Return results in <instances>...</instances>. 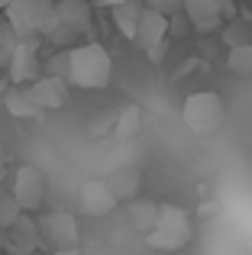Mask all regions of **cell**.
<instances>
[{"label": "cell", "instance_id": "cell-24", "mask_svg": "<svg viewBox=\"0 0 252 255\" xmlns=\"http://www.w3.org/2000/svg\"><path fill=\"white\" fill-rule=\"evenodd\" d=\"M188 32H191V23L184 16V10L168 13V36H188Z\"/></svg>", "mask_w": 252, "mask_h": 255}, {"label": "cell", "instance_id": "cell-5", "mask_svg": "<svg viewBox=\"0 0 252 255\" xmlns=\"http://www.w3.org/2000/svg\"><path fill=\"white\" fill-rule=\"evenodd\" d=\"M39 226V243L49 246L55 252H75L78 249V220L65 210H52L42 220H36Z\"/></svg>", "mask_w": 252, "mask_h": 255}, {"label": "cell", "instance_id": "cell-25", "mask_svg": "<svg viewBox=\"0 0 252 255\" xmlns=\"http://www.w3.org/2000/svg\"><path fill=\"white\" fill-rule=\"evenodd\" d=\"M65 71H68V49H62L58 55H52L49 62H45V75H58V78H65Z\"/></svg>", "mask_w": 252, "mask_h": 255}, {"label": "cell", "instance_id": "cell-10", "mask_svg": "<svg viewBox=\"0 0 252 255\" xmlns=\"http://www.w3.org/2000/svg\"><path fill=\"white\" fill-rule=\"evenodd\" d=\"M223 0H184L181 10L191 23V32L197 36H210V32H220L223 26V13H220Z\"/></svg>", "mask_w": 252, "mask_h": 255}, {"label": "cell", "instance_id": "cell-4", "mask_svg": "<svg viewBox=\"0 0 252 255\" xmlns=\"http://www.w3.org/2000/svg\"><path fill=\"white\" fill-rule=\"evenodd\" d=\"M84 32H91V0H58L55 3V29L45 39L68 49Z\"/></svg>", "mask_w": 252, "mask_h": 255}, {"label": "cell", "instance_id": "cell-7", "mask_svg": "<svg viewBox=\"0 0 252 255\" xmlns=\"http://www.w3.org/2000/svg\"><path fill=\"white\" fill-rule=\"evenodd\" d=\"M13 197H16V204L23 207L26 213L39 210V207L45 204V194H49V184H45V174L39 168H32V165H19L16 171H13Z\"/></svg>", "mask_w": 252, "mask_h": 255}, {"label": "cell", "instance_id": "cell-2", "mask_svg": "<svg viewBox=\"0 0 252 255\" xmlns=\"http://www.w3.org/2000/svg\"><path fill=\"white\" fill-rule=\"evenodd\" d=\"M181 120L194 136H214L227 123V100L217 91H194L184 97Z\"/></svg>", "mask_w": 252, "mask_h": 255}, {"label": "cell", "instance_id": "cell-14", "mask_svg": "<svg viewBox=\"0 0 252 255\" xmlns=\"http://www.w3.org/2000/svg\"><path fill=\"white\" fill-rule=\"evenodd\" d=\"M126 217H129V226L139 233V236H145L149 230H155V220H158V204L155 200H145V197H132L129 200V210H126Z\"/></svg>", "mask_w": 252, "mask_h": 255}, {"label": "cell", "instance_id": "cell-18", "mask_svg": "<svg viewBox=\"0 0 252 255\" xmlns=\"http://www.w3.org/2000/svg\"><path fill=\"white\" fill-rule=\"evenodd\" d=\"M139 126H142V110H139L136 104H129V107H123V110H117V117H114V136L120 139V142H126V139H132L139 132Z\"/></svg>", "mask_w": 252, "mask_h": 255}, {"label": "cell", "instance_id": "cell-26", "mask_svg": "<svg viewBox=\"0 0 252 255\" xmlns=\"http://www.w3.org/2000/svg\"><path fill=\"white\" fill-rule=\"evenodd\" d=\"M184 0H145V6H152V10H162V13H175L181 10Z\"/></svg>", "mask_w": 252, "mask_h": 255}, {"label": "cell", "instance_id": "cell-13", "mask_svg": "<svg viewBox=\"0 0 252 255\" xmlns=\"http://www.w3.org/2000/svg\"><path fill=\"white\" fill-rule=\"evenodd\" d=\"M155 230H165V233H175L181 239H191V217L188 210L175 204H158V220H155Z\"/></svg>", "mask_w": 252, "mask_h": 255}, {"label": "cell", "instance_id": "cell-3", "mask_svg": "<svg viewBox=\"0 0 252 255\" xmlns=\"http://www.w3.org/2000/svg\"><path fill=\"white\" fill-rule=\"evenodd\" d=\"M6 26L16 36H39L45 39L55 29V3L52 0H10L3 6Z\"/></svg>", "mask_w": 252, "mask_h": 255}, {"label": "cell", "instance_id": "cell-22", "mask_svg": "<svg viewBox=\"0 0 252 255\" xmlns=\"http://www.w3.org/2000/svg\"><path fill=\"white\" fill-rule=\"evenodd\" d=\"M19 213H23V207L16 204V197L0 191V230H6V226H10L13 220L19 217Z\"/></svg>", "mask_w": 252, "mask_h": 255}, {"label": "cell", "instance_id": "cell-6", "mask_svg": "<svg viewBox=\"0 0 252 255\" xmlns=\"http://www.w3.org/2000/svg\"><path fill=\"white\" fill-rule=\"evenodd\" d=\"M165 39H168V13L145 6L142 16H139V23H136V36H132V42H139V49H142L152 62H162Z\"/></svg>", "mask_w": 252, "mask_h": 255}, {"label": "cell", "instance_id": "cell-28", "mask_svg": "<svg viewBox=\"0 0 252 255\" xmlns=\"http://www.w3.org/2000/svg\"><path fill=\"white\" fill-rule=\"evenodd\" d=\"M94 3H97V6H117L120 0H94Z\"/></svg>", "mask_w": 252, "mask_h": 255}, {"label": "cell", "instance_id": "cell-29", "mask_svg": "<svg viewBox=\"0 0 252 255\" xmlns=\"http://www.w3.org/2000/svg\"><path fill=\"white\" fill-rule=\"evenodd\" d=\"M3 162H6V152H3V145H0V168H3Z\"/></svg>", "mask_w": 252, "mask_h": 255}, {"label": "cell", "instance_id": "cell-15", "mask_svg": "<svg viewBox=\"0 0 252 255\" xmlns=\"http://www.w3.org/2000/svg\"><path fill=\"white\" fill-rule=\"evenodd\" d=\"M104 181H107V187L114 191L117 200L139 197V187H142V174H139L136 168H120V171L110 174V178H104Z\"/></svg>", "mask_w": 252, "mask_h": 255}, {"label": "cell", "instance_id": "cell-8", "mask_svg": "<svg viewBox=\"0 0 252 255\" xmlns=\"http://www.w3.org/2000/svg\"><path fill=\"white\" fill-rule=\"evenodd\" d=\"M13 84H29L32 78H39V36H19L13 45L10 58H6Z\"/></svg>", "mask_w": 252, "mask_h": 255}, {"label": "cell", "instance_id": "cell-11", "mask_svg": "<svg viewBox=\"0 0 252 255\" xmlns=\"http://www.w3.org/2000/svg\"><path fill=\"white\" fill-rule=\"evenodd\" d=\"M117 204H120V200L114 197V191L107 187V181H101V178L84 181L81 191H78V207H81L84 217H107Z\"/></svg>", "mask_w": 252, "mask_h": 255}, {"label": "cell", "instance_id": "cell-27", "mask_svg": "<svg viewBox=\"0 0 252 255\" xmlns=\"http://www.w3.org/2000/svg\"><path fill=\"white\" fill-rule=\"evenodd\" d=\"M220 13H223V23H227V19H233L236 16V3H233V0H223V3H220Z\"/></svg>", "mask_w": 252, "mask_h": 255}, {"label": "cell", "instance_id": "cell-21", "mask_svg": "<svg viewBox=\"0 0 252 255\" xmlns=\"http://www.w3.org/2000/svg\"><path fill=\"white\" fill-rule=\"evenodd\" d=\"M142 243L149 246V249H181L188 239L175 236V233H165V230H149V233L142 236Z\"/></svg>", "mask_w": 252, "mask_h": 255}, {"label": "cell", "instance_id": "cell-16", "mask_svg": "<svg viewBox=\"0 0 252 255\" xmlns=\"http://www.w3.org/2000/svg\"><path fill=\"white\" fill-rule=\"evenodd\" d=\"M110 10H114V26L117 29H120L126 39L136 36V23H139V16H142V10H145L142 0H120V3L110 6Z\"/></svg>", "mask_w": 252, "mask_h": 255}, {"label": "cell", "instance_id": "cell-20", "mask_svg": "<svg viewBox=\"0 0 252 255\" xmlns=\"http://www.w3.org/2000/svg\"><path fill=\"white\" fill-rule=\"evenodd\" d=\"M220 36H223V42H227V49H233V45H246V42H252V26L233 16V19L223 23Z\"/></svg>", "mask_w": 252, "mask_h": 255}, {"label": "cell", "instance_id": "cell-30", "mask_svg": "<svg viewBox=\"0 0 252 255\" xmlns=\"http://www.w3.org/2000/svg\"><path fill=\"white\" fill-rule=\"evenodd\" d=\"M6 3H10V0H0V10H3V6H6Z\"/></svg>", "mask_w": 252, "mask_h": 255}, {"label": "cell", "instance_id": "cell-17", "mask_svg": "<svg viewBox=\"0 0 252 255\" xmlns=\"http://www.w3.org/2000/svg\"><path fill=\"white\" fill-rule=\"evenodd\" d=\"M3 107H6V113H10V117H16V120H42V113H45L42 107H36L29 97H26L23 87H13V91H6Z\"/></svg>", "mask_w": 252, "mask_h": 255}, {"label": "cell", "instance_id": "cell-23", "mask_svg": "<svg viewBox=\"0 0 252 255\" xmlns=\"http://www.w3.org/2000/svg\"><path fill=\"white\" fill-rule=\"evenodd\" d=\"M114 117H117V113L114 110H107V113H101V117H94V120H91V123H88V136H104V132H110V129H114Z\"/></svg>", "mask_w": 252, "mask_h": 255}, {"label": "cell", "instance_id": "cell-12", "mask_svg": "<svg viewBox=\"0 0 252 255\" xmlns=\"http://www.w3.org/2000/svg\"><path fill=\"white\" fill-rule=\"evenodd\" d=\"M6 246H10L13 252H19V255H29V252H36L39 246V226H36V220L29 217V213H19L16 220H13L10 226H6Z\"/></svg>", "mask_w": 252, "mask_h": 255}, {"label": "cell", "instance_id": "cell-9", "mask_svg": "<svg viewBox=\"0 0 252 255\" xmlns=\"http://www.w3.org/2000/svg\"><path fill=\"white\" fill-rule=\"evenodd\" d=\"M26 97L42 110H62L68 104V81L58 75H45V78H32L29 84H23Z\"/></svg>", "mask_w": 252, "mask_h": 255}, {"label": "cell", "instance_id": "cell-19", "mask_svg": "<svg viewBox=\"0 0 252 255\" xmlns=\"http://www.w3.org/2000/svg\"><path fill=\"white\" fill-rule=\"evenodd\" d=\"M227 68L236 78H252V42L246 45H233L227 55Z\"/></svg>", "mask_w": 252, "mask_h": 255}, {"label": "cell", "instance_id": "cell-1", "mask_svg": "<svg viewBox=\"0 0 252 255\" xmlns=\"http://www.w3.org/2000/svg\"><path fill=\"white\" fill-rule=\"evenodd\" d=\"M114 78V58L101 42H75L68 45V71L65 81L81 91H101Z\"/></svg>", "mask_w": 252, "mask_h": 255}]
</instances>
